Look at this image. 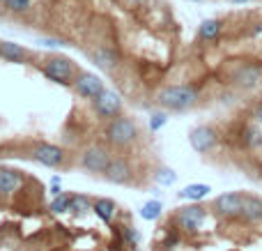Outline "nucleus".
Returning a JSON list of instances; mask_svg holds the SVG:
<instances>
[{
  "mask_svg": "<svg viewBox=\"0 0 262 251\" xmlns=\"http://www.w3.org/2000/svg\"><path fill=\"white\" fill-rule=\"evenodd\" d=\"M198 101V90L191 86H168L157 92V104L168 111H186Z\"/></svg>",
  "mask_w": 262,
  "mask_h": 251,
  "instance_id": "1",
  "label": "nucleus"
},
{
  "mask_svg": "<svg viewBox=\"0 0 262 251\" xmlns=\"http://www.w3.org/2000/svg\"><path fill=\"white\" fill-rule=\"evenodd\" d=\"M138 138V127L127 115H115L108 124H106V141L115 148H127Z\"/></svg>",
  "mask_w": 262,
  "mask_h": 251,
  "instance_id": "2",
  "label": "nucleus"
},
{
  "mask_svg": "<svg viewBox=\"0 0 262 251\" xmlns=\"http://www.w3.org/2000/svg\"><path fill=\"white\" fill-rule=\"evenodd\" d=\"M78 69L74 65V60L64 58V55H51L44 62V76L51 78V81L60 83V86H74L78 76Z\"/></svg>",
  "mask_w": 262,
  "mask_h": 251,
  "instance_id": "3",
  "label": "nucleus"
},
{
  "mask_svg": "<svg viewBox=\"0 0 262 251\" xmlns=\"http://www.w3.org/2000/svg\"><path fill=\"white\" fill-rule=\"evenodd\" d=\"M111 161H113L111 150L104 145H92L81 155V166L85 171H90V173H106Z\"/></svg>",
  "mask_w": 262,
  "mask_h": 251,
  "instance_id": "4",
  "label": "nucleus"
},
{
  "mask_svg": "<svg viewBox=\"0 0 262 251\" xmlns=\"http://www.w3.org/2000/svg\"><path fill=\"white\" fill-rule=\"evenodd\" d=\"M189 143H191V148H193L195 152L205 155V152H209V150L216 148L219 132L214 127H209V124H200V127H195L193 132L189 134Z\"/></svg>",
  "mask_w": 262,
  "mask_h": 251,
  "instance_id": "5",
  "label": "nucleus"
},
{
  "mask_svg": "<svg viewBox=\"0 0 262 251\" xmlns=\"http://www.w3.org/2000/svg\"><path fill=\"white\" fill-rule=\"evenodd\" d=\"M32 159L39 161L41 166H49V169H58V166L64 164L67 155L60 145H53V143H39V145L32 150Z\"/></svg>",
  "mask_w": 262,
  "mask_h": 251,
  "instance_id": "6",
  "label": "nucleus"
},
{
  "mask_svg": "<svg viewBox=\"0 0 262 251\" xmlns=\"http://www.w3.org/2000/svg\"><path fill=\"white\" fill-rule=\"evenodd\" d=\"M74 90H76L83 99H97V97H99L106 88H104V81H101L97 74L81 72L76 76V81H74Z\"/></svg>",
  "mask_w": 262,
  "mask_h": 251,
  "instance_id": "7",
  "label": "nucleus"
},
{
  "mask_svg": "<svg viewBox=\"0 0 262 251\" xmlns=\"http://www.w3.org/2000/svg\"><path fill=\"white\" fill-rule=\"evenodd\" d=\"M242 205H244V194H221L214 201V212L219 217H242Z\"/></svg>",
  "mask_w": 262,
  "mask_h": 251,
  "instance_id": "8",
  "label": "nucleus"
},
{
  "mask_svg": "<svg viewBox=\"0 0 262 251\" xmlns=\"http://www.w3.org/2000/svg\"><path fill=\"white\" fill-rule=\"evenodd\" d=\"M205 217H207V210H205L203 205L180 207V212H177V224L184 231H189V233H195V231L203 226Z\"/></svg>",
  "mask_w": 262,
  "mask_h": 251,
  "instance_id": "9",
  "label": "nucleus"
},
{
  "mask_svg": "<svg viewBox=\"0 0 262 251\" xmlns=\"http://www.w3.org/2000/svg\"><path fill=\"white\" fill-rule=\"evenodd\" d=\"M92 104H95V111L99 118H115L122 111V99L111 90H104L97 99H92Z\"/></svg>",
  "mask_w": 262,
  "mask_h": 251,
  "instance_id": "10",
  "label": "nucleus"
},
{
  "mask_svg": "<svg viewBox=\"0 0 262 251\" xmlns=\"http://www.w3.org/2000/svg\"><path fill=\"white\" fill-rule=\"evenodd\" d=\"M232 81H235V86L244 88V90H251V88L262 83V67L260 65H242L235 72Z\"/></svg>",
  "mask_w": 262,
  "mask_h": 251,
  "instance_id": "11",
  "label": "nucleus"
},
{
  "mask_svg": "<svg viewBox=\"0 0 262 251\" xmlns=\"http://www.w3.org/2000/svg\"><path fill=\"white\" fill-rule=\"evenodd\" d=\"M106 180L113 184H124L131 180V166L127 159H122V157H118V159L111 161V166L106 169Z\"/></svg>",
  "mask_w": 262,
  "mask_h": 251,
  "instance_id": "12",
  "label": "nucleus"
},
{
  "mask_svg": "<svg viewBox=\"0 0 262 251\" xmlns=\"http://www.w3.org/2000/svg\"><path fill=\"white\" fill-rule=\"evenodd\" d=\"M23 184V173L16 169H0V194H14Z\"/></svg>",
  "mask_w": 262,
  "mask_h": 251,
  "instance_id": "13",
  "label": "nucleus"
},
{
  "mask_svg": "<svg viewBox=\"0 0 262 251\" xmlns=\"http://www.w3.org/2000/svg\"><path fill=\"white\" fill-rule=\"evenodd\" d=\"M0 60L5 62H26L28 60V49L14 41H0Z\"/></svg>",
  "mask_w": 262,
  "mask_h": 251,
  "instance_id": "14",
  "label": "nucleus"
},
{
  "mask_svg": "<svg viewBox=\"0 0 262 251\" xmlns=\"http://www.w3.org/2000/svg\"><path fill=\"white\" fill-rule=\"evenodd\" d=\"M242 219L249 221V224H258V221H262V198H258V196H244Z\"/></svg>",
  "mask_w": 262,
  "mask_h": 251,
  "instance_id": "15",
  "label": "nucleus"
},
{
  "mask_svg": "<svg viewBox=\"0 0 262 251\" xmlns=\"http://www.w3.org/2000/svg\"><path fill=\"white\" fill-rule=\"evenodd\" d=\"M221 30H223V23L219 21V18H207V21L200 23L198 37H200L203 41H214L219 35H221Z\"/></svg>",
  "mask_w": 262,
  "mask_h": 251,
  "instance_id": "16",
  "label": "nucleus"
},
{
  "mask_svg": "<svg viewBox=\"0 0 262 251\" xmlns=\"http://www.w3.org/2000/svg\"><path fill=\"white\" fill-rule=\"evenodd\" d=\"M92 210H95V215L99 217L101 221L111 224L115 217V203L111 201V198H97V201L92 203Z\"/></svg>",
  "mask_w": 262,
  "mask_h": 251,
  "instance_id": "17",
  "label": "nucleus"
},
{
  "mask_svg": "<svg viewBox=\"0 0 262 251\" xmlns=\"http://www.w3.org/2000/svg\"><path fill=\"white\" fill-rule=\"evenodd\" d=\"M209 192H212V189H209V184H186V187L180 192V198H186V201H195V203H198V201H203Z\"/></svg>",
  "mask_w": 262,
  "mask_h": 251,
  "instance_id": "18",
  "label": "nucleus"
},
{
  "mask_svg": "<svg viewBox=\"0 0 262 251\" xmlns=\"http://www.w3.org/2000/svg\"><path fill=\"white\" fill-rule=\"evenodd\" d=\"M95 62L99 65V67H104V69H113L115 65H118V55L113 53L111 49H99V51H95Z\"/></svg>",
  "mask_w": 262,
  "mask_h": 251,
  "instance_id": "19",
  "label": "nucleus"
},
{
  "mask_svg": "<svg viewBox=\"0 0 262 251\" xmlns=\"http://www.w3.org/2000/svg\"><path fill=\"white\" fill-rule=\"evenodd\" d=\"M161 210H163L161 201H147L143 207H140V217H143L145 221H154L161 217Z\"/></svg>",
  "mask_w": 262,
  "mask_h": 251,
  "instance_id": "20",
  "label": "nucleus"
},
{
  "mask_svg": "<svg viewBox=\"0 0 262 251\" xmlns=\"http://www.w3.org/2000/svg\"><path fill=\"white\" fill-rule=\"evenodd\" d=\"M242 141H244V145H249V148H258V145H262V132L258 127H244Z\"/></svg>",
  "mask_w": 262,
  "mask_h": 251,
  "instance_id": "21",
  "label": "nucleus"
},
{
  "mask_svg": "<svg viewBox=\"0 0 262 251\" xmlns=\"http://www.w3.org/2000/svg\"><path fill=\"white\" fill-rule=\"evenodd\" d=\"M92 203L88 196H72V207L69 210L74 212V215H88V212L92 210Z\"/></svg>",
  "mask_w": 262,
  "mask_h": 251,
  "instance_id": "22",
  "label": "nucleus"
},
{
  "mask_svg": "<svg viewBox=\"0 0 262 251\" xmlns=\"http://www.w3.org/2000/svg\"><path fill=\"white\" fill-rule=\"evenodd\" d=\"M69 207H72V194H60V196L51 203V210H53L55 215H62Z\"/></svg>",
  "mask_w": 262,
  "mask_h": 251,
  "instance_id": "23",
  "label": "nucleus"
},
{
  "mask_svg": "<svg viewBox=\"0 0 262 251\" xmlns=\"http://www.w3.org/2000/svg\"><path fill=\"white\" fill-rule=\"evenodd\" d=\"M5 9L12 14H23L28 12V7H30V0H3Z\"/></svg>",
  "mask_w": 262,
  "mask_h": 251,
  "instance_id": "24",
  "label": "nucleus"
},
{
  "mask_svg": "<svg viewBox=\"0 0 262 251\" xmlns=\"http://www.w3.org/2000/svg\"><path fill=\"white\" fill-rule=\"evenodd\" d=\"M175 180H177L175 171H170V169H159V171H157V182H159V184H163V187L172 184Z\"/></svg>",
  "mask_w": 262,
  "mask_h": 251,
  "instance_id": "25",
  "label": "nucleus"
},
{
  "mask_svg": "<svg viewBox=\"0 0 262 251\" xmlns=\"http://www.w3.org/2000/svg\"><path fill=\"white\" fill-rule=\"evenodd\" d=\"M166 120H168L166 113H154L152 120H149V129H152V132H157L159 127H163V124H166Z\"/></svg>",
  "mask_w": 262,
  "mask_h": 251,
  "instance_id": "26",
  "label": "nucleus"
},
{
  "mask_svg": "<svg viewBox=\"0 0 262 251\" xmlns=\"http://www.w3.org/2000/svg\"><path fill=\"white\" fill-rule=\"evenodd\" d=\"M177 244H180V235H177V233H170V235L166 238V242H163V247H166V249H172V247H177Z\"/></svg>",
  "mask_w": 262,
  "mask_h": 251,
  "instance_id": "27",
  "label": "nucleus"
},
{
  "mask_svg": "<svg viewBox=\"0 0 262 251\" xmlns=\"http://www.w3.org/2000/svg\"><path fill=\"white\" fill-rule=\"evenodd\" d=\"M253 118L258 120V122H262V104H260V106H255V111H253Z\"/></svg>",
  "mask_w": 262,
  "mask_h": 251,
  "instance_id": "28",
  "label": "nucleus"
},
{
  "mask_svg": "<svg viewBox=\"0 0 262 251\" xmlns=\"http://www.w3.org/2000/svg\"><path fill=\"white\" fill-rule=\"evenodd\" d=\"M51 194H53V196H60V187H58V184H55V187L51 189Z\"/></svg>",
  "mask_w": 262,
  "mask_h": 251,
  "instance_id": "29",
  "label": "nucleus"
},
{
  "mask_svg": "<svg viewBox=\"0 0 262 251\" xmlns=\"http://www.w3.org/2000/svg\"><path fill=\"white\" fill-rule=\"evenodd\" d=\"M232 3H237V5H244V3H249V0H232Z\"/></svg>",
  "mask_w": 262,
  "mask_h": 251,
  "instance_id": "30",
  "label": "nucleus"
},
{
  "mask_svg": "<svg viewBox=\"0 0 262 251\" xmlns=\"http://www.w3.org/2000/svg\"><path fill=\"white\" fill-rule=\"evenodd\" d=\"M129 3H134V5H140V3H145V0H129Z\"/></svg>",
  "mask_w": 262,
  "mask_h": 251,
  "instance_id": "31",
  "label": "nucleus"
},
{
  "mask_svg": "<svg viewBox=\"0 0 262 251\" xmlns=\"http://www.w3.org/2000/svg\"><path fill=\"white\" fill-rule=\"evenodd\" d=\"M193 3H200V0H193Z\"/></svg>",
  "mask_w": 262,
  "mask_h": 251,
  "instance_id": "32",
  "label": "nucleus"
}]
</instances>
